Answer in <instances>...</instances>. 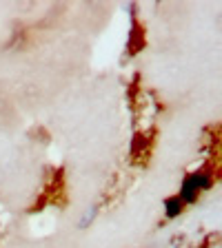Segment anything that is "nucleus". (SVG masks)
I'll list each match as a JSON object with an SVG mask.
<instances>
[{"label": "nucleus", "mask_w": 222, "mask_h": 248, "mask_svg": "<svg viewBox=\"0 0 222 248\" xmlns=\"http://www.w3.org/2000/svg\"><path fill=\"white\" fill-rule=\"evenodd\" d=\"M198 193H200V186H198V182H196V175H189V177L185 180V184H182L180 200H185V202H196Z\"/></svg>", "instance_id": "1"}, {"label": "nucleus", "mask_w": 222, "mask_h": 248, "mask_svg": "<svg viewBox=\"0 0 222 248\" xmlns=\"http://www.w3.org/2000/svg\"><path fill=\"white\" fill-rule=\"evenodd\" d=\"M165 208H167V217H176L182 208V200L180 197H169L165 202Z\"/></svg>", "instance_id": "2"}]
</instances>
